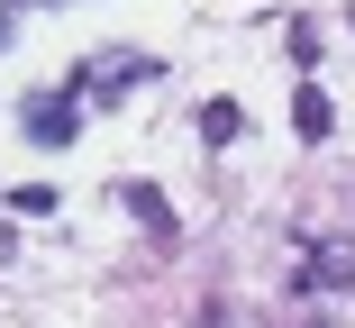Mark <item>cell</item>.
Returning a JSON list of instances; mask_svg holds the SVG:
<instances>
[{"instance_id":"cell-1","label":"cell","mask_w":355,"mask_h":328,"mask_svg":"<svg viewBox=\"0 0 355 328\" xmlns=\"http://www.w3.org/2000/svg\"><path fill=\"white\" fill-rule=\"evenodd\" d=\"M19 119H28L37 146H73V137H83V92H46V101H28Z\"/></svg>"},{"instance_id":"cell-2","label":"cell","mask_w":355,"mask_h":328,"mask_svg":"<svg viewBox=\"0 0 355 328\" xmlns=\"http://www.w3.org/2000/svg\"><path fill=\"white\" fill-rule=\"evenodd\" d=\"M301 283H310V292H337V283H355V237H328V246H310Z\"/></svg>"},{"instance_id":"cell-3","label":"cell","mask_w":355,"mask_h":328,"mask_svg":"<svg viewBox=\"0 0 355 328\" xmlns=\"http://www.w3.org/2000/svg\"><path fill=\"white\" fill-rule=\"evenodd\" d=\"M292 128H301V146H319L328 128H337V101H328L319 83H301V101H292Z\"/></svg>"},{"instance_id":"cell-4","label":"cell","mask_w":355,"mask_h":328,"mask_svg":"<svg viewBox=\"0 0 355 328\" xmlns=\"http://www.w3.org/2000/svg\"><path fill=\"white\" fill-rule=\"evenodd\" d=\"M119 201H128L137 219H146L155 237H173V210H164V191H155V182H119Z\"/></svg>"},{"instance_id":"cell-5","label":"cell","mask_w":355,"mask_h":328,"mask_svg":"<svg viewBox=\"0 0 355 328\" xmlns=\"http://www.w3.org/2000/svg\"><path fill=\"white\" fill-rule=\"evenodd\" d=\"M237 128H246L237 101H200V137H209V146H237Z\"/></svg>"},{"instance_id":"cell-6","label":"cell","mask_w":355,"mask_h":328,"mask_svg":"<svg viewBox=\"0 0 355 328\" xmlns=\"http://www.w3.org/2000/svg\"><path fill=\"white\" fill-rule=\"evenodd\" d=\"M191 328H228V301H200V319Z\"/></svg>"}]
</instances>
